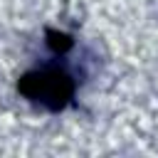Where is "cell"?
I'll list each match as a JSON object with an SVG mask.
<instances>
[{
	"label": "cell",
	"instance_id": "6da1fadb",
	"mask_svg": "<svg viewBox=\"0 0 158 158\" xmlns=\"http://www.w3.org/2000/svg\"><path fill=\"white\" fill-rule=\"evenodd\" d=\"M17 91L30 101H40L49 111H59L69 104L74 84L59 69H42V72H27L17 81Z\"/></svg>",
	"mask_w": 158,
	"mask_h": 158
},
{
	"label": "cell",
	"instance_id": "7a4b0ae2",
	"mask_svg": "<svg viewBox=\"0 0 158 158\" xmlns=\"http://www.w3.org/2000/svg\"><path fill=\"white\" fill-rule=\"evenodd\" d=\"M47 44H49L54 52H67V49L72 47V37L64 35V32H54V30H49V32H47Z\"/></svg>",
	"mask_w": 158,
	"mask_h": 158
}]
</instances>
